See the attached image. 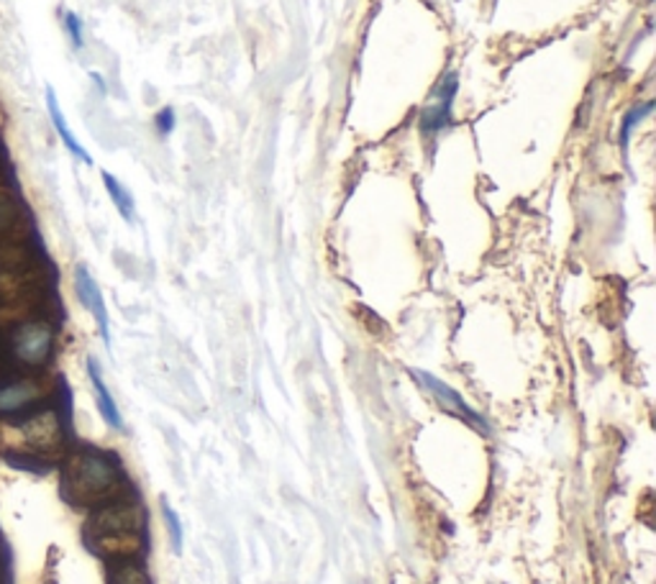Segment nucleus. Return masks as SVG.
<instances>
[{
	"label": "nucleus",
	"mask_w": 656,
	"mask_h": 584,
	"mask_svg": "<svg viewBox=\"0 0 656 584\" xmlns=\"http://www.w3.org/2000/svg\"><path fill=\"white\" fill-rule=\"evenodd\" d=\"M142 510L134 505L106 508L91 521L93 546L106 557H129L142 546Z\"/></svg>",
	"instance_id": "obj_1"
},
{
	"label": "nucleus",
	"mask_w": 656,
	"mask_h": 584,
	"mask_svg": "<svg viewBox=\"0 0 656 584\" xmlns=\"http://www.w3.org/2000/svg\"><path fill=\"white\" fill-rule=\"evenodd\" d=\"M118 487V469L106 456L83 454L72 460L68 475H64V492L75 505H91V502L106 500Z\"/></svg>",
	"instance_id": "obj_2"
},
{
	"label": "nucleus",
	"mask_w": 656,
	"mask_h": 584,
	"mask_svg": "<svg viewBox=\"0 0 656 584\" xmlns=\"http://www.w3.org/2000/svg\"><path fill=\"white\" fill-rule=\"evenodd\" d=\"M456 91H460V75H456V72H449V75L439 83L437 91L429 95V103H426L421 121H418L424 139H437L441 131L452 126V108H454Z\"/></svg>",
	"instance_id": "obj_3"
},
{
	"label": "nucleus",
	"mask_w": 656,
	"mask_h": 584,
	"mask_svg": "<svg viewBox=\"0 0 656 584\" xmlns=\"http://www.w3.org/2000/svg\"><path fill=\"white\" fill-rule=\"evenodd\" d=\"M413 377H418V382H421L424 388L429 390V393L433 395V401H437L446 413H452V416L462 418L464 424L480 428V431H488V424H485L482 416H477V413L462 401V395L456 393V390L449 388V384L441 382L439 377H433L429 372H421V369H413Z\"/></svg>",
	"instance_id": "obj_4"
},
{
	"label": "nucleus",
	"mask_w": 656,
	"mask_h": 584,
	"mask_svg": "<svg viewBox=\"0 0 656 584\" xmlns=\"http://www.w3.org/2000/svg\"><path fill=\"white\" fill-rule=\"evenodd\" d=\"M75 293L80 302H83L87 313L95 318V323H98L103 342L110 344V326H108V308L106 300H103V293L98 283H95L91 272H87L85 264H77L75 267Z\"/></svg>",
	"instance_id": "obj_5"
},
{
	"label": "nucleus",
	"mask_w": 656,
	"mask_h": 584,
	"mask_svg": "<svg viewBox=\"0 0 656 584\" xmlns=\"http://www.w3.org/2000/svg\"><path fill=\"white\" fill-rule=\"evenodd\" d=\"M51 351V331L41 323H28L16 334V354L28 365H41Z\"/></svg>",
	"instance_id": "obj_6"
},
{
	"label": "nucleus",
	"mask_w": 656,
	"mask_h": 584,
	"mask_svg": "<svg viewBox=\"0 0 656 584\" xmlns=\"http://www.w3.org/2000/svg\"><path fill=\"white\" fill-rule=\"evenodd\" d=\"M47 108H49V118H51V123H55V129H57L59 139H62V144L68 146V152L72 154V157L83 162V165H93V157H91V154H87L85 146L80 144V142H77V136L70 131L68 118H64L62 108H59V100H57L55 87H47Z\"/></svg>",
	"instance_id": "obj_7"
},
{
	"label": "nucleus",
	"mask_w": 656,
	"mask_h": 584,
	"mask_svg": "<svg viewBox=\"0 0 656 584\" xmlns=\"http://www.w3.org/2000/svg\"><path fill=\"white\" fill-rule=\"evenodd\" d=\"M87 374H91V382H93V390H95V401H98V410H100L103 420H106L110 428H123L121 413H118V405L114 401V395H110L108 384L103 382L100 367H98V361H95V359H87Z\"/></svg>",
	"instance_id": "obj_8"
},
{
	"label": "nucleus",
	"mask_w": 656,
	"mask_h": 584,
	"mask_svg": "<svg viewBox=\"0 0 656 584\" xmlns=\"http://www.w3.org/2000/svg\"><path fill=\"white\" fill-rule=\"evenodd\" d=\"M654 110V100H639L625 110V116L621 118V131H618V142H621V150L629 152L631 144V134L644 123V118Z\"/></svg>",
	"instance_id": "obj_9"
},
{
	"label": "nucleus",
	"mask_w": 656,
	"mask_h": 584,
	"mask_svg": "<svg viewBox=\"0 0 656 584\" xmlns=\"http://www.w3.org/2000/svg\"><path fill=\"white\" fill-rule=\"evenodd\" d=\"M26 433H28V439L34 441V446H39V449H51L59 443V424L51 413L36 418L34 424L26 428Z\"/></svg>",
	"instance_id": "obj_10"
},
{
	"label": "nucleus",
	"mask_w": 656,
	"mask_h": 584,
	"mask_svg": "<svg viewBox=\"0 0 656 584\" xmlns=\"http://www.w3.org/2000/svg\"><path fill=\"white\" fill-rule=\"evenodd\" d=\"M103 182H106V190L110 195V201H114V205L118 208V213H121L123 221H134V198H131V192L123 188L121 182L116 180L114 175L110 172H103Z\"/></svg>",
	"instance_id": "obj_11"
},
{
	"label": "nucleus",
	"mask_w": 656,
	"mask_h": 584,
	"mask_svg": "<svg viewBox=\"0 0 656 584\" xmlns=\"http://www.w3.org/2000/svg\"><path fill=\"white\" fill-rule=\"evenodd\" d=\"M34 388L32 384L21 382L11 384V388L0 390V413H16L34 401Z\"/></svg>",
	"instance_id": "obj_12"
},
{
	"label": "nucleus",
	"mask_w": 656,
	"mask_h": 584,
	"mask_svg": "<svg viewBox=\"0 0 656 584\" xmlns=\"http://www.w3.org/2000/svg\"><path fill=\"white\" fill-rule=\"evenodd\" d=\"M110 584H150V576L136 564H118L110 574Z\"/></svg>",
	"instance_id": "obj_13"
},
{
	"label": "nucleus",
	"mask_w": 656,
	"mask_h": 584,
	"mask_svg": "<svg viewBox=\"0 0 656 584\" xmlns=\"http://www.w3.org/2000/svg\"><path fill=\"white\" fill-rule=\"evenodd\" d=\"M162 513H165V521H167V528H169V538H172L175 551H180V549H182L180 517H177V513L172 510V505H169V502H162Z\"/></svg>",
	"instance_id": "obj_14"
},
{
	"label": "nucleus",
	"mask_w": 656,
	"mask_h": 584,
	"mask_svg": "<svg viewBox=\"0 0 656 584\" xmlns=\"http://www.w3.org/2000/svg\"><path fill=\"white\" fill-rule=\"evenodd\" d=\"M64 26H68L72 47L83 49V44H85V39H83V21H80L77 13H72V11L64 13Z\"/></svg>",
	"instance_id": "obj_15"
},
{
	"label": "nucleus",
	"mask_w": 656,
	"mask_h": 584,
	"mask_svg": "<svg viewBox=\"0 0 656 584\" xmlns=\"http://www.w3.org/2000/svg\"><path fill=\"white\" fill-rule=\"evenodd\" d=\"M154 123H157V131L159 136H169L175 131L177 126V116H175V108H162L157 118H154Z\"/></svg>",
	"instance_id": "obj_16"
}]
</instances>
